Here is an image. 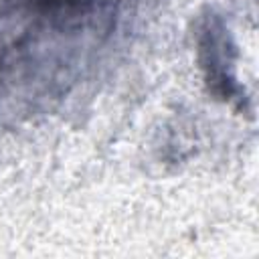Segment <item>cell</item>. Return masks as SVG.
I'll list each match as a JSON object with an SVG mask.
<instances>
[{
    "mask_svg": "<svg viewBox=\"0 0 259 259\" xmlns=\"http://www.w3.org/2000/svg\"><path fill=\"white\" fill-rule=\"evenodd\" d=\"M233 49L225 22L217 14L204 16L198 26V61L210 91L225 101L241 99Z\"/></svg>",
    "mask_w": 259,
    "mask_h": 259,
    "instance_id": "obj_1",
    "label": "cell"
},
{
    "mask_svg": "<svg viewBox=\"0 0 259 259\" xmlns=\"http://www.w3.org/2000/svg\"><path fill=\"white\" fill-rule=\"evenodd\" d=\"M32 8L40 12H71L79 8L85 0H28Z\"/></svg>",
    "mask_w": 259,
    "mask_h": 259,
    "instance_id": "obj_2",
    "label": "cell"
}]
</instances>
